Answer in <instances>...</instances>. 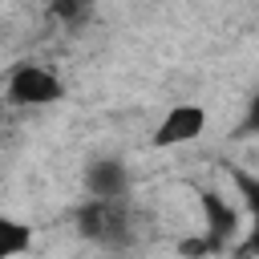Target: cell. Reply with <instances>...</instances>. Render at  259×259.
Here are the masks:
<instances>
[{
  "instance_id": "cell-1",
  "label": "cell",
  "mask_w": 259,
  "mask_h": 259,
  "mask_svg": "<svg viewBox=\"0 0 259 259\" xmlns=\"http://www.w3.org/2000/svg\"><path fill=\"white\" fill-rule=\"evenodd\" d=\"M61 97V81L45 65H16L8 77V101L12 105H53Z\"/></svg>"
},
{
  "instance_id": "cell-3",
  "label": "cell",
  "mask_w": 259,
  "mask_h": 259,
  "mask_svg": "<svg viewBox=\"0 0 259 259\" xmlns=\"http://www.w3.org/2000/svg\"><path fill=\"white\" fill-rule=\"evenodd\" d=\"M117 227H121L117 198H97V194H93V202L81 210V231H85L89 239L109 243V239H117Z\"/></svg>"
},
{
  "instance_id": "cell-7",
  "label": "cell",
  "mask_w": 259,
  "mask_h": 259,
  "mask_svg": "<svg viewBox=\"0 0 259 259\" xmlns=\"http://www.w3.org/2000/svg\"><path fill=\"white\" fill-rule=\"evenodd\" d=\"M85 12H89V0H53V16L65 20V24L85 20Z\"/></svg>"
},
{
  "instance_id": "cell-4",
  "label": "cell",
  "mask_w": 259,
  "mask_h": 259,
  "mask_svg": "<svg viewBox=\"0 0 259 259\" xmlns=\"http://www.w3.org/2000/svg\"><path fill=\"white\" fill-rule=\"evenodd\" d=\"M202 214H206V227H210V235H214V243L219 239H227L235 227H239V214L227 206V198L223 194H214V190H202Z\"/></svg>"
},
{
  "instance_id": "cell-6",
  "label": "cell",
  "mask_w": 259,
  "mask_h": 259,
  "mask_svg": "<svg viewBox=\"0 0 259 259\" xmlns=\"http://www.w3.org/2000/svg\"><path fill=\"white\" fill-rule=\"evenodd\" d=\"M28 247H32V231L20 227V223H12L8 214H0V259L20 255V251H28Z\"/></svg>"
},
{
  "instance_id": "cell-2",
  "label": "cell",
  "mask_w": 259,
  "mask_h": 259,
  "mask_svg": "<svg viewBox=\"0 0 259 259\" xmlns=\"http://www.w3.org/2000/svg\"><path fill=\"white\" fill-rule=\"evenodd\" d=\"M202 130H206L202 105H174V109L162 117V125H158V134H154V146H182V142H194Z\"/></svg>"
},
{
  "instance_id": "cell-9",
  "label": "cell",
  "mask_w": 259,
  "mask_h": 259,
  "mask_svg": "<svg viewBox=\"0 0 259 259\" xmlns=\"http://www.w3.org/2000/svg\"><path fill=\"white\" fill-rule=\"evenodd\" d=\"M247 130H259V97H251V109H247Z\"/></svg>"
},
{
  "instance_id": "cell-8",
  "label": "cell",
  "mask_w": 259,
  "mask_h": 259,
  "mask_svg": "<svg viewBox=\"0 0 259 259\" xmlns=\"http://www.w3.org/2000/svg\"><path fill=\"white\" fill-rule=\"evenodd\" d=\"M239 186L247 190V202H251V210H255V235H251V243H247V251H259V186L247 178V174H239Z\"/></svg>"
},
{
  "instance_id": "cell-5",
  "label": "cell",
  "mask_w": 259,
  "mask_h": 259,
  "mask_svg": "<svg viewBox=\"0 0 259 259\" xmlns=\"http://www.w3.org/2000/svg\"><path fill=\"white\" fill-rule=\"evenodd\" d=\"M89 186H93L97 198H117L121 186H125V170H121L117 162H97V166L89 170Z\"/></svg>"
}]
</instances>
